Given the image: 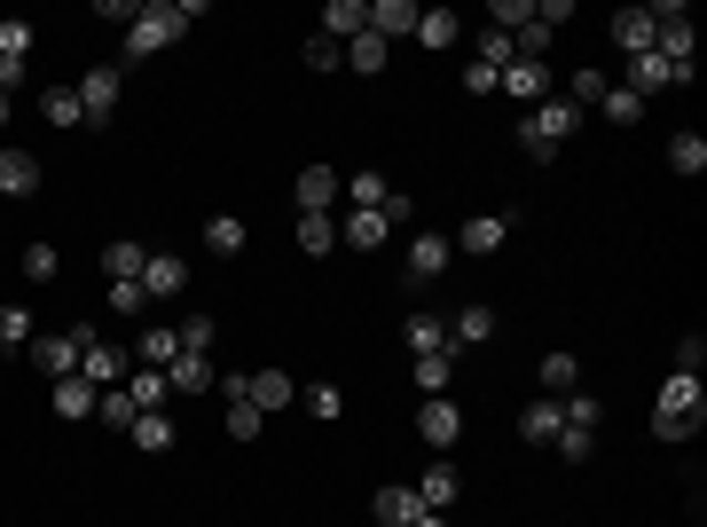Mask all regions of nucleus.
Here are the masks:
<instances>
[{
  "label": "nucleus",
  "instance_id": "obj_38",
  "mask_svg": "<svg viewBox=\"0 0 707 527\" xmlns=\"http://www.w3.org/2000/svg\"><path fill=\"white\" fill-rule=\"evenodd\" d=\"M668 165H676V173H707V134H691V126H684V134L668 142Z\"/></svg>",
  "mask_w": 707,
  "mask_h": 527
},
{
  "label": "nucleus",
  "instance_id": "obj_47",
  "mask_svg": "<svg viewBox=\"0 0 707 527\" xmlns=\"http://www.w3.org/2000/svg\"><path fill=\"white\" fill-rule=\"evenodd\" d=\"M488 24H495V32H519V24H535V0H495V9H488Z\"/></svg>",
  "mask_w": 707,
  "mask_h": 527
},
{
  "label": "nucleus",
  "instance_id": "obj_30",
  "mask_svg": "<svg viewBox=\"0 0 707 527\" xmlns=\"http://www.w3.org/2000/svg\"><path fill=\"white\" fill-rule=\"evenodd\" d=\"M205 252H213V260H236V252H244V221H236V213H213V221H205Z\"/></svg>",
  "mask_w": 707,
  "mask_h": 527
},
{
  "label": "nucleus",
  "instance_id": "obj_7",
  "mask_svg": "<svg viewBox=\"0 0 707 527\" xmlns=\"http://www.w3.org/2000/svg\"><path fill=\"white\" fill-rule=\"evenodd\" d=\"M79 378L95 386V394H103V386H126V355H119L111 338H95V331H86V346H79Z\"/></svg>",
  "mask_w": 707,
  "mask_h": 527
},
{
  "label": "nucleus",
  "instance_id": "obj_17",
  "mask_svg": "<svg viewBox=\"0 0 707 527\" xmlns=\"http://www.w3.org/2000/svg\"><path fill=\"white\" fill-rule=\"evenodd\" d=\"M291 197H299V213H330L338 205V173L330 165H307L299 182H291Z\"/></svg>",
  "mask_w": 707,
  "mask_h": 527
},
{
  "label": "nucleus",
  "instance_id": "obj_25",
  "mask_svg": "<svg viewBox=\"0 0 707 527\" xmlns=\"http://www.w3.org/2000/svg\"><path fill=\"white\" fill-rule=\"evenodd\" d=\"M126 433H134V449H142V457H165V449H173V417H165V409H142Z\"/></svg>",
  "mask_w": 707,
  "mask_h": 527
},
{
  "label": "nucleus",
  "instance_id": "obj_33",
  "mask_svg": "<svg viewBox=\"0 0 707 527\" xmlns=\"http://www.w3.org/2000/svg\"><path fill=\"white\" fill-rule=\"evenodd\" d=\"M559 425H582V433H597V425H605V402H597V394H582V386H574V394H566V402H559Z\"/></svg>",
  "mask_w": 707,
  "mask_h": 527
},
{
  "label": "nucleus",
  "instance_id": "obj_54",
  "mask_svg": "<svg viewBox=\"0 0 707 527\" xmlns=\"http://www.w3.org/2000/svg\"><path fill=\"white\" fill-rule=\"evenodd\" d=\"M111 307H119V315H126V323H134V315H142V307H150V292H142V284H111Z\"/></svg>",
  "mask_w": 707,
  "mask_h": 527
},
{
  "label": "nucleus",
  "instance_id": "obj_56",
  "mask_svg": "<svg viewBox=\"0 0 707 527\" xmlns=\"http://www.w3.org/2000/svg\"><path fill=\"white\" fill-rule=\"evenodd\" d=\"M464 95H495V71L488 63H464Z\"/></svg>",
  "mask_w": 707,
  "mask_h": 527
},
{
  "label": "nucleus",
  "instance_id": "obj_15",
  "mask_svg": "<svg viewBox=\"0 0 707 527\" xmlns=\"http://www.w3.org/2000/svg\"><path fill=\"white\" fill-rule=\"evenodd\" d=\"M653 32H660V24H653V9H622V17H613V48H622L629 63H637V55H653Z\"/></svg>",
  "mask_w": 707,
  "mask_h": 527
},
{
  "label": "nucleus",
  "instance_id": "obj_32",
  "mask_svg": "<svg viewBox=\"0 0 707 527\" xmlns=\"http://www.w3.org/2000/svg\"><path fill=\"white\" fill-rule=\"evenodd\" d=\"M299 252H315V260L338 252V221L330 213H299Z\"/></svg>",
  "mask_w": 707,
  "mask_h": 527
},
{
  "label": "nucleus",
  "instance_id": "obj_35",
  "mask_svg": "<svg viewBox=\"0 0 707 527\" xmlns=\"http://www.w3.org/2000/svg\"><path fill=\"white\" fill-rule=\"evenodd\" d=\"M417 394H449V378H457V355H417Z\"/></svg>",
  "mask_w": 707,
  "mask_h": 527
},
{
  "label": "nucleus",
  "instance_id": "obj_13",
  "mask_svg": "<svg viewBox=\"0 0 707 527\" xmlns=\"http://www.w3.org/2000/svg\"><path fill=\"white\" fill-rule=\"evenodd\" d=\"M488 338H495V307L488 300H464L449 315V346H488Z\"/></svg>",
  "mask_w": 707,
  "mask_h": 527
},
{
  "label": "nucleus",
  "instance_id": "obj_3",
  "mask_svg": "<svg viewBox=\"0 0 707 527\" xmlns=\"http://www.w3.org/2000/svg\"><path fill=\"white\" fill-rule=\"evenodd\" d=\"M574 126H582V111L566 95H551V103H535V111L519 119V150L526 158H559V142H574Z\"/></svg>",
  "mask_w": 707,
  "mask_h": 527
},
{
  "label": "nucleus",
  "instance_id": "obj_8",
  "mask_svg": "<svg viewBox=\"0 0 707 527\" xmlns=\"http://www.w3.org/2000/svg\"><path fill=\"white\" fill-rule=\"evenodd\" d=\"M79 346H86V331H48V338H32V363L48 378H79Z\"/></svg>",
  "mask_w": 707,
  "mask_h": 527
},
{
  "label": "nucleus",
  "instance_id": "obj_46",
  "mask_svg": "<svg viewBox=\"0 0 707 527\" xmlns=\"http://www.w3.org/2000/svg\"><path fill=\"white\" fill-rule=\"evenodd\" d=\"M259 425H268V417H259L244 394H228V433H236V442H259Z\"/></svg>",
  "mask_w": 707,
  "mask_h": 527
},
{
  "label": "nucleus",
  "instance_id": "obj_52",
  "mask_svg": "<svg viewBox=\"0 0 707 527\" xmlns=\"http://www.w3.org/2000/svg\"><path fill=\"white\" fill-rule=\"evenodd\" d=\"M699 363H707V338H699V331L676 338V378H699Z\"/></svg>",
  "mask_w": 707,
  "mask_h": 527
},
{
  "label": "nucleus",
  "instance_id": "obj_31",
  "mask_svg": "<svg viewBox=\"0 0 707 527\" xmlns=\"http://www.w3.org/2000/svg\"><path fill=\"white\" fill-rule=\"evenodd\" d=\"M338 197H354V213H378V205H386L393 190L378 182V173H346V182H338Z\"/></svg>",
  "mask_w": 707,
  "mask_h": 527
},
{
  "label": "nucleus",
  "instance_id": "obj_27",
  "mask_svg": "<svg viewBox=\"0 0 707 527\" xmlns=\"http://www.w3.org/2000/svg\"><path fill=\"white\" fill-rule=\"evenodd\" d=\"M370 511H378V527H409L424 504H417V488H378V496H370Z\"/></svg>",
  "mask_w": 707,
  "mask_h": 527
},
{
  "label": "nucleus",
  "instance_id": "obj_11",
  "mask_svg": "<svg viewBox=\"0 0 707 527\" xmlns=\"http://www.w3.org/2000/svg\"><path fill=\"white\" fill-rule=\"evenodd\" d=\"M315 32L338 40V48H346V40H362V32H370V0H330V9L315 17Z\"/></svg>",
  "mask_w": 707,
  "mask_h": 527
},
{
  "label": "nucleus",
  "instance_id": "obj_41",
  "mask_svg": "<svg viewBox=\"0 0 707 527\" xmlns=\"http://www.w3.org/2000/svg\"><path fill=\"white\" fill-rule=\"evenodd\" d=\"M605 87H613L605 71H574V79H566V103H574V111H597V103H605Z\"/></svg>",
  "mask_w": 707,
  "mask_h": 527
},
{
  "label": "nucleus",
  "instance_id": "obj_48",
  "mask_svg": "<svg viewBox=\"0 0 707 527\" xmlns=\"http://www.w3.org/2000/svg\"><path fill=\"white\" fill-rule=\"evenodd\" d=\"M299 402H307V409H315L322 425H330V417H346V394H338V386H322V378H315V386H307Z\"/></svg>",
  "mask_w": 707,
  "mask_h": 527
},
{
  "label": "nucleus",
  "instance_id": "obj_19",
  "mask_svg": "<svg viewBox=\"0 0 707 527\" xmlns=\"http://www.w3.org/2000/svg\"><path fill=\"white\" fill-rule=\"evenodd\" d=\"M457 496H464L457 465H424V480H417V504H424V511H449Z\"/></svg>",
  "mask_w": 707,
  "mask_h": 527
},
{
  "label": "nucleus",
  "instance_id": "obj_20",
  "mask_svg": "<svg viewBox=\"0 0 707 527\" xmlns=\"http://www.w3.org/2000/svg\"><path fill=\"white\" fill-rule=\"evenodd\" d=\"M386 236H393L386 213H346V221H338V244H354V252H378Z\"/></svg>",
  "mask_w": 707,
  "mask_h": 527
},
{
  "label": "nucleus",
  "instance_id": "obj_23",
  "mask_svg": "<svg viewBox=\"0 0 707 527\" xmlns=\"http://www.w3.org/2000/svg\"><path fill=\"white\" fill-rule=\"evenodd\" d=\"M173 355H182V331H165V323H157V331H142V338H134V371H165V363H173Z\"/></svg>",
  "mask_w": 707,
  "mask_h": 527
},
{
  "label": "nucleus",
  "instance_id": "obj_51",
  "mask_svg": "<svg viewBox=\"0 0 707 527\" xmlns=\"http://www.w3.org/2000/svg\"><path fill=\"white\" fill-rule=\"evenodd\" d=\"M0 346H32V315L24 307H0Z\"/></svg>",
  "mask_w": 707,
  "mask_h": 527
},
{
  "label": "nucleus",
  "instance_id": "obj_59",
  "mask_svg": "<svg viewBox=\"0 0 707 527\" xmlns=\"http://www.w3.org/2000/svg\"><path fill=\"white\" fill-rule=\"evenodd\" d=\"M0 126H9V95H0Z\"/></svg>",
  "mask_w": 707,
  "mask_h": 527
},
{
  "label": "nucleus",
  "instance_id": "obj_2",
  "mask_svg": "<svg viewBox=\"0 0 707 527\" xmlns=\"http://www.w3.org/2000/svg\"><path fill=\"white\" fill-rule=\"evenodd\" d=\"M699 425H707V394H699V378H668L660 402H653V433H660V442H691Z\"/></svg>",
  "mask_w": 707,
  "mask_h": 527
},
{
  "label": "nucleus",
  "instance_id": "obj_45",
  "mask_svg": "<svg viewBox=\"0 0 707 527\" xmlns=\"http://www.w3.org/2000/svg\"><path fill=\"white\" fill-rule=\"evenodd\" d=\"M346 63H354V71H386V40H378V32L346 40Z\"/></svg>",
  "mask_w": 707,
  "mask_h": 527
},
{
  "label": "nucleus",
  "instance_id": "obj_49",
  "mask_svg": "<svg viewBox=\"0 0 707 527\" xmlns=\"http://www.w3.org/2000/svg\"><path fill=\"white\" fill-rule=\"evenodd\" d=\"M213 338H221V323H213V315H189V323H182V355H205Z\"/></svg>",
  "mask_w": 707,
  "mask_h": 527
},
{
  "label": "nucleus",
  "instance_id": "obj_58",
  "mask_svg": "<svg viewBox=\"0 0 707 527\" xmlns=\"http://www.w3.org/2000/svg\"><path fill=\"white\" fill-rule=\"evenodd\" d=\"M409 527H449V511H417V519H409Z\"/></svg>",
  "mask_w": 707,
  "mask_h": 527
},
{
  "label": "nucleus",
  "instance_id": "obj_39",
  "mask_svg": "<svg viewBox=\"0 0 707 527\" xmlns=\"http://www.w3.org/2000/svg\"><path fill=\"white\" fill-rule=\"evenodd\" d=\"M126 394H134V409H165L173 394H165V371H126Z\"/></svg>",
  "mask_w": 707,
  "mask_h": 527
},
{
  "label": "nucleus",
  "instance_id": "obj_50",
  "mask_svg": "<svg viewBox=\"0 0 707 527\" xmlns=\"http://www.w3.org/2000/svg\"><path fill=\"white\" fill-rule=\"evenodd\" d=\"M0 55H32V24L24 17H0Z\"/></svg>",
  "mask_w": 707,
  "mask_h": 527
},
{
  "label": "nucleus",
  "instance_id": "obj_42",
  "mask_svg": "<svg viewBox=\"0 0 707 527\" xmlns=\"http://www.w3.org/2000/svg\"><path fill=\"white\" fill-rule=\"evenodd\" d=\"M597 111H605L613 126H637V119H645V95H629V87H605V103H597Z\"/></svg>",
  "mask_w": 707,
  "mask_h": 527
},
{
  "label": "nucleus",
  "instance_id": "obj_44",
  "mask_svg": "<svg viewBox=\"0 0 707 527\" xmlns=\"http://www.w3.org/2000/svg\"><path fill=\"white\" fill-rule=\"evenodd\" d=\"M543 386H551V394H574V386H582V363H574V355H543Z\"/></svg>",
  "mask_w": 707,
  "mask_h": 527
},
{
  "label": "nucleus",
  "instance_id": "obj_53",
  "mask_svg": "<svg viewBox=\"0 0 707 527\" xmlns=\"http://www.w3.org/2000/svg\"><path fill=\"white\" fill-rule=\"evenodd\" d=\"M338 63H346V48H338V40H322V32H315V40H307V71H338Z\"/></svg>",
  "mask_w": 707,
  "mask_h": 527
},
{
  "label": "nucleus",
  "instance_id": "obj_36",
  "mask_svg": "<svg viewBox=\"0 0 707 527\" xmlns=\"http://www.w3.org/2000/svg\"><path fill=\"white\" fill-rule=\"evenodd\" d=\"M40 111H48V126H86V111H79V87H48V95H40Z\"/></svg>",
  "mask_w": 707,
  "mask_h": 527
},
{
  "label": "nucleus",
  "instance_id": "obj_5",
  "mask_svg": "<svg viewBox=\"0 0 707 527\" xmlns=\"http://www.w3.org/2000/svg\"><path fill=\"white\" fill-rule=\"evenodd\" d=\"M119 87H126V71H119V63H95V71L79 79V111H86V126H111Z\"/></svg>",
  "mask_w": 707,
  "mask_h": 527
},
{
  "label": "nucleus",
  "instance_id": "obj_28",
  "mask_svg": "<svg viewBox=\"0 0 707 527\" xmlns=\"http://www.w3.org/2000/svg\"><path fill=\"white\" fill-rule=\"evenodd\" d=\"M142 268H150V252H142V244H134V236H126V244H111V252H103V276H111V284H142Z\"/></svg>",
  "mask_w": 707,
  "mask_h": 527
},
{
  "label": "nucleus",
  "instance_id": "obj_43",
  "mask_svg": "<svg viewBox=\"0 0 707 527\" xmlns=\"http://www.w3.org/2000/svg\"><path fill=\"white\" fill-rule=\"evenodd\" d=\"M551 449H559L566 465H590V457H597V433H582V425H559V442H551Z\"/></svg>",
  "mask_w": 707,
  "mask_h": 527
},
{
  "label": "nucleus",
  "instance_id": "obj_55",
  "mask_svg": "<svg viewBox=\"0 0 707 527\" xmlns=\"http://www.w3.org/2000/svg\"><path fill=\"white\" fill-rule=\"evenodd\" d=\"M535 24H543V32H559V24H574V0H543V9H535Z\"/></svg>",
  "mask_w": 707,
  "mask_h": 527
},
{
  "label": "nucleus",
  "instance_id": "obj_22",
  "mask_svg": "<svg viewBox=\"0 0 707 527\" xmlns=\"http://www.w3.org/2000/svg\"><path fill=\"white\" fill-rule=\"evenodd\" d=\"M401 338H409V355H457V346H449V323H440V315H409Z\"/></svg>",
  "mask_w": 707,
  "mask_h": 527
},
{
  "label": "nucleus",
  "instance_id": "obj_9",
  "mask_svg": "<svg viewBox=\"0 0 707 527\" xmlns=\"http://www.w3.org/2000/svg\"><path fill=\"white\" fill-rule=\"evenodd\" d=\"M213 386H221L213 355H173V363H165V394H182V402H197V394H213Z\"/></svg>",
  "mask_w": 707,
  "mask_h": 527
},
{
  "label": "nucleus",
  "instance_id": "obj_14",
  "mask_svg": "<svg viewBox=\"0 0 707 527\" xmlns=\"http://www.w3.org/2000/svg\"><path fill=\"white\" fill-rule=\"evenodd\" d=\"M417 17H424V9H417V0H370V32H378L386 48H393L401 32L417 40Z\"/></svg>",
  "mask_w": 707,
  "mask_h": 527
},
{
  "label": "nucleus",
  "instance_id": "obj_26",
  "mask_svg": "<svg viewBox=\"0 0 707 527\" xmlns=\"http://www.w3.org/2000/svg\"><path fill=\"white\" fill-rule=\"evenodd\" d=\"M653 87H691V71H668L660 55H637L629 63V95H653Z\"/></svg>",
  "mask_w": 707,
  "mask_h": 527
},
{
  "label": "nucleus",
  "instance_id": "obj_40",
  "mask_svg": "<svg viewBox=\"0 0 707 527\" xmlns=\"http://www.w3.org/2000/svg\"><path fill=\"white\" fill-rule=\"evenodd\" d=\"M95 417H103V425H119V433H126V425H134V417H142V409H134V394H126V386H103V394H95Z\"/></svg>",
  "mask_w": 707,
  "mask_h": 527
},
{
  "label": "nucleus",
  "instance_id": "obj_57",
  "mask_svg": "<svg viewBox=\"0 0 707 527\" xmlns=\"http://www.w3.org/2000/svg\"><path fill=\"white\" fill-rule=\"evenodd\" d=\"M9 87H24V55H0V95H9Z\"/></svg>",
  "mask_w": 707,
  "mask_h": 527
},
{
  "label": "nucleus",
  "instance_id": "obj_4",
  "mask_svg": "<svg viewBox=\"0 0 707 527\" xmlns=\"http://www.w3.org/2000/svg\"><path fill=\"white\" fill-rule=\"evenodd\" d=\"M417 433H424L440 457H449V449L464 442V409H457L449 394H424V402H417Z\"/></svg>",
  "mask_w": 707,
  "mask_h": 527
},
{
  "label": "nucleus",
  "instance_id": "obj_21",
  "mask_svg": "<svg viewBox=\"0 0 707 527\" xmlns=\"http://www.w3.org/2000/svg\"><path fill=\"white\" fill-rule=\"evenodd\" d=\"M519 442H526V449H551V442H559V402H526V409H519Z\"/></svg>",
  "mask_w": 707,
  "mask_h": 527
},
{
  "label": "nucleus",
  "instance_id": "obj_34",
  "mask_svg": "<svg viewBox=\"0 0 707 527\" xmlns=\"http://www.w3.org/2000/svg\"><path fill=\"white\" fill-rule=\"evenodd\" d=\"M55 276H63L55 244H48V236H32V244H24V284H55Z\"/></svg>",
  "mask_w": 707,
  "mask_h": 527
},
{
  "label": "nucleus",
  "instance_id": "obj_16",
  "mask_svg": "<svg viewBox=\"0 0 707 527\" xmlns=\"http://www.w3.org/2000/svg\"><path fill=\"white\" fill-rule=\"evenodd\" d=\"M244 402H252L259 417H268V409H284V402H299V386H291L284 371H252V378H244Z\"/></svg>",
  "mask_w": 707,
  "mask_h": 527
},
{
  "label": "nucleus",
  "instance_id": "obj_18",
  "mask_svg": "<svg viewBox=\"0 0 707 527\" xmlns=\"http://www.w3.org/2000/svg\"><path fill=\"white\" fill-rule=\"evenodd\" d=\"M40 190V158L32 150H0V197H32Z\"/></svg>",
  "mask_w": 707,
  "mask_h": 527
},
{
  "label": "nucleus",
  "instance_id": "obj_10",
  "mask_svg": "<svg viewBox=\"0 0 707 527\" xmlns=\"http://www.w3.org/2000/svg\"><path fill=\"white\" fill-rule=\"evenodd\" d=\"M449 260H457V244L449 236H409V260H401V268H409V284H432V276H449Z\"/></svg>",
  "mask_w": 707,
  "mask_h": 527
},
{
  "label": "nucleus",
  "instance_id": "obj_1",
  "mask_svg": "<svg viewBox=\"0 0 707 527\" xmlns=\"http://www.w3.org/2000/svg\"><path fill=\"white\" fill-rule=\"evenodd\" d=\"M197 17H205V0H150V9H134V24H126V63H134V55L173 48Z\"/></svg>",
  "mask_w": 707,
  "mask_h": 527
},
{
  "label": "nucleus",
  "instance_id": "obj_29",
  "mask_svg": "<svg viewBox=\"0 0 707 527\" xmlns=\"http://www.w3.org/2000/svg\"><path fill=\"white\" fill-rule=\"evenodd\" d=\"M417 40H424L432 55H440V48H457V40H464V24H457V9H424V17H417Z\"/></svg>",
  "mask_w": 707,
  "mask_h": 527
},
{
  "label": "nucleus",
  "instance_id": "obj_12",
  "mask_svg": "<svg viewBox=\"0 0 707 527\" xmlns=\"http://www.w3.org/2000/svg\"><path fill=\"white\" fill-rule=\"evenodd\" d=\"M503 236H511V213H472V221H464V229H457V236H449V244H457V252H472V260H480V252H495V244H503Z\"/></svg>",
  "mask_w": 707,
  "mask_h": 527
},
{
  "label": "nucleus",
  "instance_id": "obj_37",
  "mask_svg": "<svg viewBox=\"0 0 707 527\" xmlns=\"http://www.w3.org/2000/svg\"><path fill=\"white\" fill-rule=\"evenodd\" d=\"M55 417H95V386L86 378H55Z\"/></svg>",
  "mask_w": 707,
  "mask_h": 527
},
{
  "label": "nucleus",
  "instance_id": "obj_6",
  "mask_svg": "<svg viewBox=\"0 0 707 527\" xmlns=\"http://www.w3.org/2000/svg\"><path fill=\"white\" fill-rule=\"evenodd\" d=\"M495 95H511V103H551V63H503L495 71Z\"/></svg>",
  "mask_w": 707,
  "mask_h": 527
},
{
  "label": "nucleus",
  "instance_id": "obj_24",
  "mask_svg": "<svg viewBox=\"0 0 707 527\" xmlns=\"http://www.w3.org/2000/svg\"><path fill=\"white\" fill-rule=\"evenodd\" d=\"M182 284H189V268H182V260H173V252H150V268H142V292H150V300H173Z\"/></svg>",
  "mask_w": 707,
  "mask_h": 527
}]
</instances>
